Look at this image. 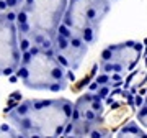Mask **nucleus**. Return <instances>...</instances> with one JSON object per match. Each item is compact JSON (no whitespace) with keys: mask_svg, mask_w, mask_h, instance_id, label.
I'll return each mask as SVG.
<instances>
[{"mask_svg":"<svg viewBox=\"0 0 147 138\" xmlns=\"http://www.w3.org/2000/svg\"><path fill=\"white\" fill-rule=\"evenodd\" d=\"M105 112L103 99L95 92H87L74 102L70 120L64 137H85L98 128Z\"/></svg>","mask_w":147,"mask_h":138,"instance_id":"nucleus-5","label":"nucleus"},{"mask_svg":"<svg viewBox=\"0 0 147 138\" xmlns=\"http://www.w3.org/2000/svg\"><path fill=\"white\" fill-rule=\"evenodd\" d=\"M118 137H147V135L142 128H139L136 122H129L118 132Z\"/></svg>","mask_w":147,"mask_h":138,"instance_id":"nucleus-9","label":"nucleus"},{"mask_svg":"<svg viewBox=\"0 0 147 138\" xmlns=\"http://www.w3.org/2000/svg\"><path fill=\"white\" fill-rule=\"evenodd\" d=\"M67 7V0H23L15 12V23L21 51L31 44L51 48Z\"/></svg>","mask_w":147,"mask_h":138,"instance_id":"nucleus-2","label":"nucleus"},{"mask_svg":"<svg viewBox=\"0 0 147 138\" xmlns=\"http://www.w3.org/2000/svg\"><path fill=\"white\" fill-rule=\"evenodd\" d=\"M23 0H0V12H16Z\"/></svg>","mask_w":147,"mask_h":138,"instance_id":"nucleus-10","label":"nucleus"},{"mask_svg":"<svg viewBox=\"0 0 147 138\" xmlns=\"http://www.w3.org/2000/svg\"><path fill=\"white\" fill-rule=\"evenodd\" d=\"M142 43L127 41L108 46L101 51L100 56V71L105 74H123L131 71L141 59L142 54Z\"/></svg>","mask_w":147,"mask_h":138,"instance_id":"nucleus-8","label":"nucleus"},{"mask_svg":"<svg viewBox=\"0 0 147 138\" xmlns=\"http://www.w3.org/2000/svg\"><path fill=\"white\" fill-rule=\"evenodd\" d=\"M115 0H67L62 23L77 33L87 44H93L100 35L105 20Z\"/></svg>","mask_w":147,"mask_h":138,"instance_id":"nucleus-4","label":"nucleus"},{"mask_svg":"<svg viewBox=\"0 0 147 138\" xmlns=\"http://www.w3.org/2000/svg\"><path fill=\"white\" fill-rule=\"evenodd\" d=\"M21 59L15 12H0V76H13Z\"/></svg>","mask_w":147,"mask_h":138,"instance_id":"nucleus-6","label":"nucleus"},{"mask_svg":"<svg viewBox=\"0 0 147 138\" xmlns=\"http://www.w3.org/2000/svg\"><path fill=\"white\" fill-rule=\"evenodd\" d=\"M51 49L56 54V58L62 63L64 68L74 72L80 68L85 54L88 51V44L61 21L57 31L51 40Z\"/></svg>","mask_w":147,"mask_h":138,"instance_id":"nucleus-7","label":"nucleus"},{"mask_svg":"<svg viewBox=\"0 0 147 138\" xmlns=\"http://www.w3.org/2000/svg\"><path fill=\"white\" fill-rule=\"evenodd\" d=\"M13 76L28 89L47 92H61L74 81V72L64 68L53 49L36 44L21 51L20 64Z\"/></svg>","mask_w":147,"mask_h":138,"instance_id":"nucleus-3","label":"nucleus"},{"mask_svg":"<svg viewBox=\"0 0 147 138\" xmlns=\"http://www.w3.org/2000/svg\"><path fill=\"white\" fill-rule=\"evenodd\" d=\"M74 102L69 99H26L5 110L21 137H64Z\"/></svg>","mask_w":147,"mask_h":138,"instance_id":"nucleus-1","label":"nucleus"}]
</instances>
